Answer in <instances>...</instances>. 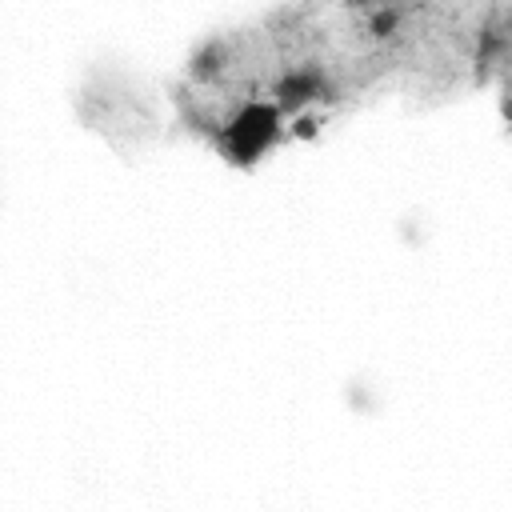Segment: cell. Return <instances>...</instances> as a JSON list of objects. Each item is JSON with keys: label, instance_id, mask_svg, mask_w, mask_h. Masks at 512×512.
Wrapping results in <instances>:
<instances>
[{"label": "cell", "instance_id": "obj_1", "mask_svg": "<svg viewBox=\"0 0 512 512\" xmlns=\"http://www.w3.org/2000/svg\"><path fill=\"white\" fill-rule=\"evenodd\" d=\"M284 108L280 100H244L232 108V116L216 132V148L228 164L252 168L260 164L280 140H284Z\"/></svg>", "mask_w": 512, "mask_h": 512}, {"label": "cell", "instance_id": "obj_2", "mask_svg": "<svg viewBox=\"0 0 512 512\" xmlns=\"http://www.w3.org/2000/svg\"><path fill=\"white\" fill-rule=\"evenodd\" d=\"M320 76L316 72H308V68H296V72H288L280 84H276V100H280V108H288V112H296V108H304L308 100H316L320 96Z\"/></svg>", "mask_w": 512, "mask_h": 512}]
</instances>
